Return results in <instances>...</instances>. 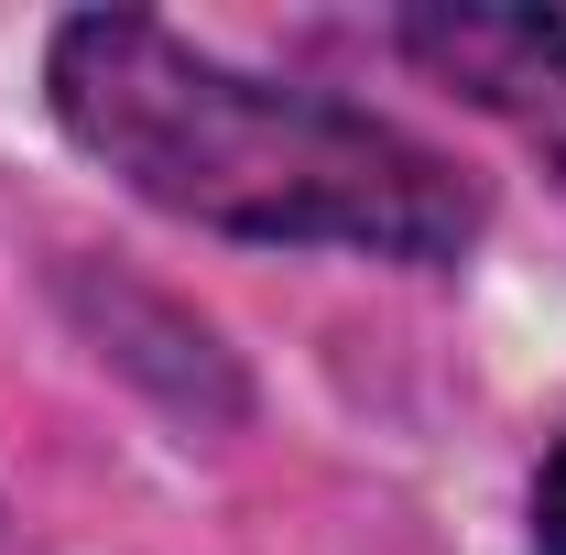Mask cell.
<instances>
[{
	"label": "cell",
	"instance_id": "obj_1",
	"mask_svg": "<svg viewBox=\"0 0 566 555\" xmlns=\"http://www.w3.org/2000/svg\"><path fill=\"white\" fill-rule=\"evenodd\" d=\"M44 109L120 197L240 251L447 273L491 229V186L458 153L338 87L240 66L153 11H66L44 33Z\"/></svg>",
	"mask_w": 566,
	"mask_h": 555
},
{
	"label": "cell",
	"instance_id": "obj_2",
	"mask_svg": "<svg viewBox=\"0 0 566 555\" xmlns=\"http://www.w3.org/2000/svg\"><path fill=\"white\" fill-rule=\"evenodd\" d=\"M392 55L469 98L480 121L566 175V11H501V0H415L392 11Z\"/></svg>",
	"mask_w": 566,
	"mask_h": 555
},
{
	"label": "cell",
	"instance_id": "obj_3",
	"mask_svg": "<svg viewBox=\"0 0 566 555\" xmlns=\"http://www.w3.org/2000/svg\"><path fill=\"white\" fill-rule=\"evenodd\" d=\"M66 305H76V327L98 338V359L132 370L164 415H186V425H240V415H251L240 359H229L218 327H208V316H186L164 283H132V273L76 262V273H66Z\"/></svg>",
	"mask_w": 566,
	"mask_h": 555
},
{
	"label": "cell",
	"instance_id": "obj_4",
	"mask_svg": "<svg viewBox=\"0 0 566 555\" xmlns=\"http://www.w3.org/2000/svg\"><path fill=\"white\" fill-rule=\"evenodd\" d=\"M523 523H534V555H566V436L545 447V469L523 490Z\"/></svg>",
	"mask_w": 566,
	"mask_h": 555
}]
</instances>
